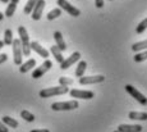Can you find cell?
Returning a JSON list of instances; mask_svg holds the SVG:
<instances>
[{"label": "cell", "instance_id": "9c48e42d", "mask_svg": "<svg viewBox=\"0 0 147 132\" xmlns=\"http://www.w3.org/2000/svg\"><path fill=\"white\" fill-rule=\"evenodd\" d=\"M70 96L72 97H77V99H86L90 100L92 97H95V92L94 91H90V90H70L69 91Z\"/></svg>", "mask_w": 147, "mask_h": 132}, {"label": "cell", "instance_id": "30bf717a", "mask_svg": "<svg viewBox=\"0 0 147 132\" xmlns=\"http://www.w3.org/2000/svg\"><path fill=\"white\" fill-rule=\"evenodd\" d=\"M45 5H46L45 0H38V1L36 3V5L33 7L32 12H31V17H32L33 21H38V19L42 17V13H44V9H45Z\"/></svg>", "mask_w": 147, "mask_h": 132}, {"label": "cell", "instance_id": "d6986e66", "mask_svg": "<svg viewBox=\"0 0 147 132\" xmlns=\"http://www.w3.org/2000/svg\"><path fill=\"white\" fill-rule=\"evenodd\" d=\"M3 123H4V125H7L8 127H12V128H17V127H18V122H17L14 118L8 117V116L3 117Z\"/></svg>", "mask_w": 147, "mask_h": 132}, {"label": "cell", "instance_id": "52a82bcc", "mask_svg": "<svg viewBox=\"0 0 147 132\" xmlns=\"http://www.w3.org/2000/svg\"><path fill=\"white\" fill-rule=\"evenodd\" d=\"M105 81L102 74L97 76H82L80 77V85H94V83H101Z\"/></svg>", "mask_w": 147, "mask_h": 132}, {"label": "cell", "instance_id": "2e32d148", "mask_svg": "<svg viewBox=\"0 0 147 132\" xmlns=\"http://www.w3.org/2000/svg\"><path fill=\"white\" fill-rule=\"evenodd\" d=\"M128 118L132 120H146L147 119V113L146 112H129Z\"/></svg>", "mask_w": 147, "mask_h": 132}, {"label": "cell", "instance_id": "4316f807", "mask_svg": "<svg viewBox=\"0 0 147 132\" xmlns=\"http://www.w3.org/2000/svg\"><path fill=\"white\" fill-rule=\"evenodd\" d=\"M134 62L136 63H141V62H145L147 59V53L146 51H142V53H137L134 55Z\"/></svg>", "mask_w": 147, "mask_h": 132}, {"label": "cell", "instance_id": "d590c367", "mask_svg": "<svg viewBox=\"0 0 147 132\" xmlns=\"http://www.w3.org/2000/svg\"><path fill=\"white\" fill-rule=\"evenodd\" d=\"M0 1H3L4 4H8V3H9V0H0Z\"/></svg>", "mask_w": 147, "mask_h": 132}, {"label": "cell", "instance_id": "ac0fdd59", "mask_svg": "<svg viewBox=\"0 0 147 132\" xmlns=\"http://www.w3.org/2000/svg\"><path fill=\"white\" fill-rule=\"evenodd\" d=\"M87 68V63L84 60H81L80 63H78L77 66V69H76V76L77 77H82V76H84V71H86Z\"/></svg>", "mask_w": 147, "mask_h": 132}, {"label": "cell", "instance_id": "836d02e7", "mask_svg": "<svg viewBox=\"0 0 147 132\" xmlns=\"http://www.w3.org/2000/svg\"><path fill=\"white\" fill-rule=\"evenodd\" d=\"M3 46H4V41L0 40V49H3Z\"/></svg>", "mask_w": 147, "mask_h": 132}, {"label": "cell", "instance_id": "8d00e7d4", "mask_svg": "<svg viewBox=\"0 0 147 132\" xmlns=\"http://www.w3.org/2000/svg\"><path fill=\"white\" fill-rule=\"evenodd\" d=\"M109 1H113V0H109Z\"/></svg>", "mask_w": 147, "mask_h": 132}, {"label": "cell", "instance_id": "3957f363", "mask_svg": "<svg viewBox=\"0 0 147 132\" xmlns=\"http://www.w3.org/2000/svg\"><path fill=\"white\" fill-rule=\"evenodd\" d=\"M80 106L78 102L76 100H70V102H59V103H53L51 104V109L56 112H61V110H74Z\"/></svg>", "mask_w": 147, "mask_h": 132}, {"label": "cell", "instance_id": "1f68e13d", "mask_svg": "<svg viewBox=\"0 0 147 132\" xmlns=\"http://www.w3.org/2000/svg\"><path fill=\"white\" fill-rule=\"evenodd\" d=\"M31 132H50L49 130H46V128H42V130H33Z\"/></svg>", "mask_w": 147, "mask_h": 132}, {"label": "cell", "instance_id": "44dd1931", "mask_svg": "<svg viewBox=\"0 0 147 132\" xmlns=\"http://www.w3.org/2000/svg\"><path fill=\"white\" fill-rule=\"evenodd\" d=\"M59 16H61V9H60V8H54L53 10H50V12L47 13L46 18L49 19V21H53V19L58 18Z\"/></svg>", "mask_w": 147, "mask_h": 132}, {"label": "cell", "instance_id": "277c9868", "mask_svg": "<svg viewBox=\"0 0 147 132\" xmlns=\"http://www.w3.org/2000/svg\"><path fill=\"white\" fill-rule=\"evenodd\" d=\"M13 58H14V63L17 66H21L22 64V59H23V54H22V47L21 43H19V39H13Z\"/></svg>", "mask_w": 147, "mask_h": 132}, {"label": "cell", "instance_id": "e575fe53", "mask_svg": "<svg viewBox=\"0 0 147 132\" xmlns=\"http://www.w3.org/2000/svg\"><path fill=\"white\" fill-rule=\"evenodd\" d=\"M3 19H4V16H3V13L0 12V21H3Z\"/></svg>", "mask_w": 147, "mask_h": 132}, {"label": "cell", "instance_id": "7a4b0ae2", "mask_svg": "<svg viewBox=\"0 0 147 132\" xmlns=\"http://www.w3.org/2000/svg\"><path fill=\"white\" fill-rule=\"evenodd\" d=\"M69 92V87L68 86H55V87H47L40 91V97L42 99H47V97L58 96V95H64Z\"/></svg>", "mask_w": 147, "mask_h": 132}, {"label": "cell", "instance_id": "8fae6325", "mask_svg": "<svg viewBox=\"0 0 147 132\" xmlns=\"http://www.w3.org/2000/svg\"><path fill=\"white\" fill-rule=\"evenodd\" d=\"M80 59H81V54H80V53H78V51L73 53L70 57H68L67 59H64V60L61 62V63H60V68L63 69V71H64V69H68L69 67H72L76 62L80 60Z\"/></svg>", "mask_w": 147, "mask_h": 132}, {"label": "cell", "instance_id": "603a6c76", "mask_svg": "<svg viewBox=\"0 0 147 132\" xmlns=\"http://www.w3.org/2000/svg\"><path fill=\"white\" fill-rule=\"evenodd\" d=\"M38 0H28L27 1V4L24 5V14H31V12H32V9H33V7L36 5V3H37Z\"/></svg>", "mask_w": 147, "mask_h": 132}, {"label": "cell", "instance_id": "7402d4cb", "mask_svg": "<svg viewBox=\"0 0 147 132\" xmlns=\"http://www.w3.org/2000/svg\"><path fill=\"white\" fill-rule=\"evenodd\" d=\"M4 45H12L13 43V32H12V30H5V32H4Z\"/></svg>", "mask_w": 147, "mask_h": 132}, {"label": "cell", "instance_id": "8992f818", "mask_svg": "<svg viewBox=\"0 0 147 132\" xmlns=\"http://www.w3.org/2000/svg\"><path fill=\"white\" fill-rule=\"evenodd\" d=\"M56 3H58V5L61 8V9H64L72 17H80L81 16V10L78 9V8H76L74 5H72L70 3H68L67 0H58Z\"/></svg>", "mask_w": 147, "mask_h": 132}, {"label": "cell", "instance_id": "74e56055", "mask_svg": "<svg viewBox=\"0 0 147 132\" xmlns=\"http://www.w3.org/2000/svg\"><path fill=\"white\" fill-rule=\"evenodd\" d=\"M114 132H118V131H114Z\"/></svg>", "mask_w": 147, "mask_h": 132}, {"label": "cell", "instance_id": "ba28073f", "mask_svg": "<svg viewBox=\"0 0 147 132\" xmlns=\"http://www.w3.org/2000/svg\"><path fill=\"white\" fill-rule=\"evenodd\" d=\"M51 66H53V63H51V60H49V59H46V60L44 62V63L41 64L40 67H37V68L33 71V73H32V78H35V80H37V78H40L42 77L45 73H46L47 71H49L50 68H51Z\"/></svg>", "mask_w": 147, "mask_h": 132}, {"label": "cell", "instance_id": "ffe728a7", "mask_svg": "<svg viewBox=\"0 0 147 132\" xmlns=\"http://www.w3.org/2000/svg\"><path fill=\"white\" fill-rule=\"evenodd\" d=\"M147 46V41L143 40V41H140V43H134L132 45V50H133L134 53H140L142 51V50H145Z\"/></svg>", "mask_w": 147, "mask_h": 132}, {"label": "cell", "instance_id": "4fadbf2b", "mask_svg": "<svg viewBox=\"0 0 147 132\" xmlns=\"http://www.w3.org/2000/svg\"><path fill=\"white\" fill-rule=\"evenodd\" d=\"M142 126L141 125H120L118 127V132H141Z\"/></svg>", "mask_w": 147, "mask_h": 132}, {"label": "cell", "instance_id": "d6a6232c", "mask_svg": "<svg viewBox=\"0 0 147 132\" xmlns=\"http://www.w3.org/2000/svg\"><path fill=\"white\" fill-rule=\"evenodd\" d=\"M9 3H13V4H18L19 0H9Z\"/></svg>", "mask_w": 147, "mask_h": 132}, {"label": "cell", "instance_id": "7c38bea8", "mask_svg": "<svg viewBox=\"0 0 147 132\" xmlns=\"http://www.w3.org/2000/svg\"><path fill=\"white\" fill-rule=\"evenodd\" d=\"M30 47H31V50H33L35 53H37V54L40 55V57H42L44 59L49 58V51H47L46 49H44L37 41H32V43H30Z\"/></svg>", "mask_w": 147, "mask_h": 132}, {"label": "cell", "instance_id": "6da1fadb", "mask_svg": "<svg viewBox=\"0 0 147 132\" xmlns=\"http://www.w3.org/2000/svg\"><path fill=\"white\" fill-rule=\"evenodd\" d=\"M18 33H19V43H21V47H22V54L24 57H30V54H31L30 36H28L27 30L24 28V26L18 27Z\"/></svg>", "mask_w": 147, "mask_h": 132}, {"label": "cell", "instance_id": "5bb4252c", "mask_svg": "<svg viewBox=\"0 0 147 132\" xmlns=\"http://www.w3.org/2000/svg\"><path fill=\"white\" fill-rule=\"evenodd\" d=\"M54 39H55L56 46L60 49V51H65V50H67V45H65V41H64L63 36H61V32H59V31L54 32Z\"/></svg>", "mask_w": 147, "mask_h": 132}, {"label": "cell", "instance_id": "5b68a950", "mask_svg": "<svg viewBox=\"0 0 147 132\" xmlns=\"http://www.w3.org/2000/svg\"><path fill=\"white\" fill-rule=\"evenodd\" d=\"M125 91L128 92V94L131 95L132 97H134V99L137 100V102L140 103L141 105H146V104H147V99H146L145 95L141 94V92L138 91L136 87H133L132 85H125Z\"/></svg>", "mask_w": 147, "mask_h": 132}, {"label": "cell", "instance_id": "484cf974", "mask_svg": "<svg viewBox=\"0 0 147 132\" xmlns=\"http://www.w3.org/2000/svg\"><path fill=\"white\" fill-rule=\"evenodd\" d=\"M146 28H147V19H143V21L137 26V28H136V33L141 35V33L145 32Z\"/></svg>", "mask_w": 147, "mask_h": 132}, {"label": "cell", "instance_id": "f1b7e54d", "mask_svg": "<svg viewBox=\"0 0 147 132\" xmlns=\"http://www.w3.org/2000/svg\"><path fill=\"white\" fill-rule=\"evenodd\" d=\"M104 3H105V0H95L96 8H102L104 7Z\"/></svg>", "mask_w": 147, "mask_h": 132}, {"label": "cell", "instance_id": "d4e9b609", "mask_svg": "<svg viewBox=\"0 0 147 132\" xmlns=\"http://www.w3.org/2000/svg\"><path fill=\"white\" fill-rule=\"evenodd\" d=\"M21 117L23 118L26 122H33V120H35V116H33L31 112H28V110H22L21 112Z\"/></svg>", "mask_w": 147, "mask_h": 132}, {"label": "cell", "instance_id": "cb8c5ba5", "mask_svg": "<svg viewBox=\"0 0 147 132\" xmlns=\"http://www.w3.org/2000/svg\"><path fill=\"white\" fill-rule=\"evenodd\" d=\"M17 9V4H13V3H9L7 7V10H5V14L4 17H13L14 13H16Z\"/></svg>", "mask_w": 147, "mask_h": 132}, {"label": "cell", "instance_id": "4dcf8cb0", "mask_svg": "<svg viewBox=\"0 0 147 132\" xmlns=\"http://www.w3.org/2000/svg\"><path fill=\"white\" fill-rule=\"evenodd\" d=\"M7 59H8L7 54H0V64H3L4 62H7Z\"/></svg>", "mask_w": 147, "mask_h": 132}, {"label": "cell", "instance_id": "e0dca14e", "mask_svg": "<svg viewBox=\"0 0 147 132\" xmlns=\"http://www.w3.org/2000/svg\"><path fill=\"white\" fill-rule=\"evenodd\" d=\"M50 53L54 55V58H55V60L58 62V63H61V62L64 60V57H63V54H61V51H60V49H59L56 45H53L51 47H50Z\"/></svg>", "mask_w": 147, "mask_h": 132}, {"label": "cell", "instance_id": "83f0119b", "mask_svg": "<svg viewBox=\"0 0 147 132\" xmlns=\"http://www.w3.org/2000/svg\"><path fill=\"white\" fill-rule=\"evenodd\" d=\"M59 83H60V86H70L73 83V80L68 77H60L59 78Z\"/></svg>", "mask_w": 147, "mask_h": 132}, {"label": "cell", "instance_id": "f546056e", "mask_svg": "<svg viewBox=\"0 0 147 132\" xmlns=\"http://www.w3.org/2000/svg\"><path fill=\"white\" fill-rule=\"evenodd\" d=\"M0 132H9L8 131V128H7V126H5L1 120H0Z\"/></svg>", "mask_w": 147, "mask_h": 132}, {"label": "cell", "instance_id": "9a60e30c", "mask_svg": "<svg viewBox=\"0 0 147 132\" xmlns=\"http://www.w3.org/2000/svg\"><path fill=\"white\" fill-rule=\"evenodd\" d=\"M36 66V60L35 59H28L26 63L21 64V67H19V72L21 73H27L28 71H31V69H33V67Z\"/></svg>", "mask_w": 147, "mask_h": 132}]
</instances>
